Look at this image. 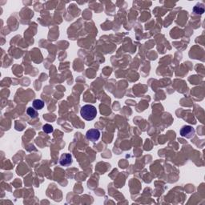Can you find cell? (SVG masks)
Instances as JSON below:
<instances>
[{"instance_id":"52a82bcc","label":"cell","mask_w":205,"mask_h":205,"mask_svg":"<svg viewBox=\"0 0 205 205\" xmlns=\"http://www.w3.org/2000/svg\"><path fill=\"white\" fill-rule=\"evenodd\" d=\"M42 130H43V131H44L45 133L47 134L51 133V132H53V131H54L53 127L50 124H45L44 126L42 127Z\"/></svg>"},{"instance_id":"5b68a950","label":"cell","mask_w":205,"mask_h":205,"mask_svg":"<svg viewBox=\"0 0 205 205\" xmlns=\"http://www.w3.org/2000/svg\"><path fill=\"white\" fill-rule=\"evenodd\" d=\"M44 107V103L41 100H35L33 101V108L35 110H41Z\"/></svg>"},{"instance_id":"277c9868","label":"cell","mask_w":205,"mask_h":205,"mask_svg":"<svg viewBox=\"0 0 205 205\" xmlns=\"http://www.w3.org/2000/svg\"><path fill=\"white\" fill-rule=\"evenodd\" d=\"M59 163L62 166H64V167H68L69 165H71L72 163V157L70 154L68 153H65V154L62 155V156L60 157V159H59Z\"/></svg>"},{"instance_id":"6da1fadb","label":"cell","mask_w":205,"mask_h":205,"mask_svg":"<svg viewBox=\"0 0 205 205\" xmlns=\"http://www.w3.org/2000/svg\"><path fill=\"white\" fill-rule=\"evenodd\" d=\"M80 115L85 120H93L96 116V115H97V110L93 105L87 104V105H84L81 108Z\"/></svg>"},{"instance_id":"ba28073f","label":"cell","mask_w":205,"mask_h":205,"mask_svg":"<svg viewBox=\"0 0 205 205\" xmlns=\"http://www.w3.org/2000/svg\"><path fill=\"white\" fill-rule=\"evenodd\" d=\"M193 11H194L196 14H200V15H202L203 12H204V9L203 7H201V6H196L193 8Z\"/></svg>"},{"instance_id":"8992f818","label":"cell","mask_w":205,"mask_h":205,"mask_svg":"<svg viewBox=\"0 0 205 205\" xmlns=\"http://www.w3.org/2000/svg\"><path fill=\"white\" fill-rule=\"evenodd\" d=\"M27 113L31 118H37L38 117V113L35 111L34 108H28L27 110Z\"/></svg>"},{"instance_id":"7a4b0ae2","label":"cell","mask_w":205,"mask_h":205,"mask_svg":"<svg viewBox=\"0 0 205 205\" xmlns=\"http://www.w3.org/2000/svg\"><path fill=\"white\" fill-rule=\"evenodd\" d=\"M195 132V129L191 126H184L180 131V135L186 139H192L194 136Z\"/></svg>"},{"instance_id":"3957f363","label":"cell","mask_w":205,"mask_h":205,"mask_svg":"<svg viewBox=\"0 0 205 205\" xmlns=\"http://www.w3.org/2000/svg\"><path fill=\"white\" fill-rule=\"evenodd\" d=\"M86 137L87 140H91L92 142H95L100 137V132L97 129H90L86 133Z\"/></svg>"}]
</instances>
